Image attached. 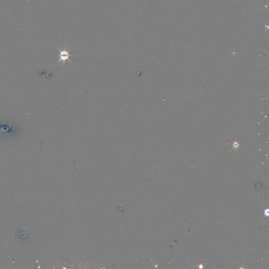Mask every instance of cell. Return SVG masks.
I'll use <instances>...</instances> for the list:
<instances>
[{"instance_id": "2", "label": "cell", "mask_w": 269, "mask_h": 269, "mask_svg": "<svg viewBox=\"0 0 269 269\" xmlns=\"http://www.w3.org/2000/svg\"><path fill=\"white\" fill-rule=\"evenodd\" d=\"M56 47L57 48V49L59 51V61L57 62V63H59L60 62L65 63L66 61H69L71 63H72V61L69 59V57L70 56H74V55L69 54V51H71L72 49H71L69 50H67L66 49H59V48H58L56 46Z\"/></svg>"}, {"instance_id": "1", "label": "cell", "mask_w": 269, "mask_h": 269, "mask_svg": "<svg viewBox=\"0 0 269 269\" xmlns=\"http://www.w3.org/2000/svg\"><path fill=\"white\" fill-rule=\"evenodd\" d=\"M17 132V126L12 124V122H0V136L14 135Z\"/></svg>"}]
</instances>
